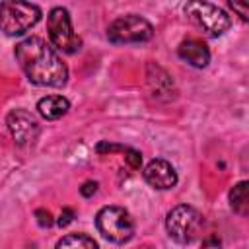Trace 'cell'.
Instances as JSON below:
<instances>
[{
  "label": "cell",
  "instance_id": "obj_1",
  "mask_svg": "<svg viewBox=\"0 0 249 249\" xmlns=\"http://www.w3.org/2000/svg\"><path fill=\"white\" fill-rule=\"evenodd\" d=\"M14 54L29 82L47 88H62L66 84L68 66L45 39L27 37L16 45Z\"/></svg>",
  "mask_w": 249,
  "mask_h": 249
},
{
  "label": "cell",
  "instance_id": "obj_2",
  "mask_svg": "<svg viewBox=\"0 0 249 249\" xmlns=\"http://www.w3.org/2000/svg\"><path fill=\"white\" fill-rule=\"evenodd\" d=\"M41 19V8L27 0H4L0 4V31L18 37L35 27Z\"/></svg>",
  "mask_w": 249,
  "mask_h": 249
},
{
  "label": "cell",
  "instance_id": "obj_3",
  "mask_svg": "<svg viewBox=\"0 0 249 249\" xmlns=\"http://www.w3.org/2000/svg\"><path fill=\"white\" fill-rule=\"evenodd\" d=\"M185 16L210 37L224 35L231 25L230 16L206 0H189L185 4Z\"/></svg>",
  "mask_w": 249,
  "mask_h": 249
},
{
  "label": "cell",
  "instance_id": "obj_4",
  "mask_svg": "<svg viewBox=\"0 0 249 249\" xmlns=\"http://www.w3.org/2000/svg\"><path fill=\"white\" fill-rule=\"evenodd\" d=\"M97 231L111 243H126L134 235V220L121 206H103L95 216Z\"/></svg>",
  "mask_w": 249,
  "mask_h": 249
},
{
  "label": "cell",
  "instance_id": "obj_5",
  "mask_svg": "<svg viewBox=\"0 0 249 249\" xmlns=\"http://www.w3.org/2000/svg\"><path fill=\"white\" fill-rule=\"evenodd\" d=\"M202 226H204L202 214L189 204L175 206L173 210L167 212L165 218V230L169 237L175 239L177 243H191L200 233Z\"/></svg>",
  "mask_w": 249,
  "mask_h": 249
},
{
  "label": "cell",
  "instance_id": "obj_6",
  "mask_svg": "<svg viewBox=\"0 0 249 249\" xmlns=\"http://www.w3.org/2000/svg\"><path fill=\"white\" fill-rule=\"evenodd\" d=\"M154 37V27L148 19L128 14L121 16L107 27V39L115 45H134V43H146Z\"/></svg>",
  "mask_w": 249,
  "mask_h": 249
},
{
  "label": "cell",
  "instance_id": "obj_7",
  "mask_svg": "<svg viewBox=\"0 0 249 249\" xmlns=\"http://www.w3.org/2000/svg\"><path fill=\"white\" fill-rule=\"evenodd\" d=\"M47 31L51 37V43L68 54H74L82 49V39L72 27V19L66 8H53L47 16Z\"/></svg>",
  "mask_w": 249,
  "mask_h": 249
},
{
  "label": "cell",
  "instance_id": "obj_8",
  "mask_svg": "<svg viewBox=\"0 0 249 249\" xmlns=\"http://www.w3.org/2000/svg\"><path fill=\"white\" fill-rule=\"evenodd\" d=\"M6 124H8L12 138L19 146L33 144L39 136V121L25 109H14L6 117Z\"/></svg>",
  "mask_w": 249,
  "mask_h": 249
},
{
  "label": "cell",
  "instance_id": "obj_9",
  "mask_svg": "<svg viewBox=\"0 0 249 249\" xmlns=\"http://www.w3.org/2000/svg\"><path fill=\"white\" fill-rule=\"evenodd\" d=\"M144 179L150 187L158 191H167L177 185V171L169 161L158 158L144 167Z\"/></svg>",
  "mask_w": 249,
  "mask_h": 249
},
{
  "label": "cell",
  "instance_id": "obj_10",
  "mask_svg": "<svg viewBox=\"0 0 249 249\" xmlns=\"http://www.w3.org/2000/svg\"><path fill=\"white\" fill-rule=\"evenodd\" d=\"M177 54L195 68H204L210 62V51L200 39H187L179 45Z\"/></svg>",
  "mask_w": 249,
  "mask_h": 249
},
{
  "label": "cell",
  "instance_id": "obj_11",
  "mask_svg": "<svg viewBox=\"0 0 249 249\" xmlns=\"http://www.w3.org/2000/svg\"><path fill=\"white\" fill-rule=\"evenodd\" d=\"M70 109V101L62 95H47L43 99H39L37 103V111L43 119L47 121H56L60 117H64Z\"/></svg>",
  "mask_w": 249,
  "mask_h": 249
},
{
  "label": "cell",
  "instance_id": "obj_12",
  "mask_svg": "<svg viewBox=\"0 0 249 249\" xmlns=\"http://www.w3.org/2000/svg\"><path fill=\"white\" fill-rule=\"evenodd\" d=\"M230 204L233 212H237L239 216H245L249 212V183L247 181H239L230 191Z\"/></svg>",
  "mask_w": 249,
  "mask_h": 249
},
{
  "label": "cell",
  "instance_id": "obj_13",
  "mask_svg": "<svg viewBox=\"0 0 249 249\" xmlns=\"http://www.w3.org/2000/svg\"><path fill=\"white\" fill-rule=\"evenodd\" d=\"M56 247H58V249H62V247L95 249V247H97V243H95V239H91V237H89V235H86V233H70V235H66V237L58 239V241H56Z\"/></svg>",
  "mask_w": 249,
  "mask_h": 249
},
{
  "label": "cell",
  "instance_id": "obj_14",
  "mask_svg": "<svg viewBox=\"0 0 249 249\" xmlns=\"http://www.w3.org/2000/svg\"><path fill=\"white\" fill-rule=\"evenodd\" d=\"M123 154H124V161L128 163V167H132V169H140V165H142V156H140V152H136L134 148L124 146Z\"/></svg>",
  "mask_w": 249,
  "mask_h": 249
},
{
  "label": "cell",
  "instance_id": "obj_15",
  "mask_svg": "<svg viewBox=\"0 0 249 249\" xmlns=\"http://www.w3.org/2000/svg\"><path fill=\"white\" fill-rule=\"evenodd\" d=\"M228 6L243 19L247 21L249 19V12H247V0H228Z\"/></svg>",
  "mask_w": 249,
  "mask_h": 249
},
{
  "label": "cell",
  "instance_id": "obj_16",
  "mask_svg": "<svg viewBox=\"0 0 249 249\" xmlns=\"http://www.w3.org/2000/svg\"><path fill=\"white\" fill-rule=\"evenodd\" d=\"M95 150H97V154H109V152H123L124 146H123V144H111V142H107V140H101V142L95 146Z\"/></svg>",
  "mask_w": 249,
  "mask_h": 249
},
{
  "label": "cell",
  "instance_id": "obj_17",
  "mask_svg": "<svg viewBox=\"0 0 249 249\" xmlns=\"http://www.w3.org/2000/svg\"><path fill=\"white\" fill-rule=\"evenodd\" d=\"M35 216H37V222H39L41 228H51V226H53V214H51L49 210L39 208V210L35 212Z\"/></svg>",
  "mask_w": 249,
  "mask_h": 249
},
{
  "label": "cell",
  "instance_id": "obj_18",
  "mask_svg": "<svg viewBox=\"0 0 249 249\" xmlns=\"http://www.w3.org/2000/svg\"><path fill=\"white\" fill-rule=\"evenodd\" d=\"M80 193H82V196H86V198L93 196V195L97 193V183H95V181H86V183L80 187Z\"/></svg>",
  "mask_w": 249,
  "mask_h": 249
},
{
  "label": "cell",
  "instance_id": "obj_19",
  "mask_svg": "<svg viewBox=\"0 0 249 249\" xmlns=\"http://www.w3.org/2000/svg\"><path fill=\"white\" fill-rule=\"evenodd\" d=\"M72 220H74V210H72V208H62L60 218H58V226L64 228V226H68Z\"/></svg>",
  "mask_w": 249,
  "mask_h": 249
}]
</instances>
